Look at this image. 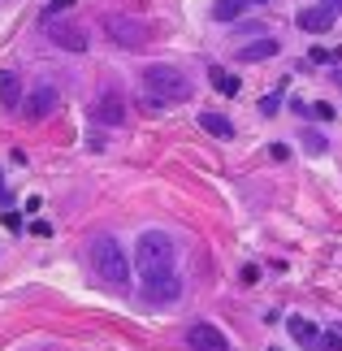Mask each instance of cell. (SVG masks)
<instances>
[{
  "label": "cell",
  "mask_w": 342,
  "mask_h": 351,
  "mask_svg": "<svg viewBox=\"0 0 342 351\" xmlns=\"http://www.w3.org/2000/svg\"><path fill=\"white\" fill-rule=\"evenodd\" d=\"M173 261H178V247H173V239L165 230H143L139 239H134V269H139L143 282L178 274Z\"/></svg>",
  "instance_id": "cell-1"
},
{
  "label": "cell",
  "mask_w": 342,
  "mask_h": 351,
  "mask_svg": "<svg viewBox=\"0 0 342 351\" xmlns=\"http://www.w3.org/2000/svg\"><path fill=\"white\" fill-rule=\"evenodd\" d=\"M91 269H95V278L104 282V287H113V291H126L130 287V256L126 247H121L117 239H91Z\"/></svg>",
  "instance_id": "cell-2"
},
{
  "label": "cell",
  "mask_w": 342,
  "mask_h": 351,
  "mask_svg": "<svg viewBox=\"0 0 342 351\" xmlns=\"http://www.w3.org/2000/svg\"><path fill=\"white\" fill-rule=\"evenodd\" d=\"M139 78H143V96H147V100L182 104V100L195 96V83H191L182 70H173V65H147Z\"/></svg>",
  "instance_id": "cell-3"
},
{
  "label": "cell",
  "mask_w": 342,
  "mask_h": 351,
  "mask_svg": "<svg viewBox=\"0 0 342 351\" xmlns=\"http://www.w3.org/2000/svg\"><path fill=\"white\" fill-rule=\"evenodd\" d=\"M104 35L113 39L117 48H143L147 44V26L139 18H126V13H108V18H104Z\"/></svg>",
  "instance_id": "cell-4"
},
{
  "label": "cell",
  "mask_w": 342,
  "mask_h": 351,
  "mask_svg": "<svg viewBox=\"0 0 342 351\" xmlns=\"http://www.w3.org/2000/svg\"><path fill=\"white\" fill-rule=\"evenodd\" d=\"M91 117L100 121V126H121V121L130 117V104H126V96H121L117 87H108V91H100V96H95Z\"/></svg>",
  "instance_id": "cell-5"
},
{
  "label": "cell",
  "mask_w": 342,
  "mask_h": 351,
  "mask_svg": "<svg viewBox=\"0 0 342 351\" xmlns=\"http://www.w3.org/2000/svg\"><path fill=\"white\" fill-rule=\"evenodd\" d=\"M57 104H61V91L52 87V83H39L31 96L22 100V109H26V121H44L52 109H57Z\"/></svg>",
  "instance_id": "cell-6"
},
{
  "label": "cell",
  "mask_w": 342,
  "mask_h": 351,
  "mask_svg": "<svg viewBox=\"0 0 342 351\" xmlns=\"http://www.w3.org/2000/svg\"><path fill=\"white\" fill-rule=\"evenodd\" d=\"M186 347L191 351H230V339L217 326H208V321H195L186 330Z\"/></svg>",
  "instance_id": "cell-7"
},
{
  "label": "cell",
  "mask_w": 342,
  "mask_h": 351,
  "mask_svg": "<svg viewBox=\"0 0 342 351\" xmlns=\"http://www.w3.org/2000/svg\"><path fill=\"white\" fill-rule=\"evenodd\" d=\"M44 26H48V39L57 48H65V52H87V31H83V26H61L57 18L44 22Z\"/></svg>",
  "instance_id": "cell-8"
},
{
  "label": "cell",
  "mask_w": 342,
  "mask_h": 351,
  "mask_svg": "<svg viewBox=\"0 0 342 351\" xmlns=\"http://www.w3.org/2000/svg\"><path fill=\"white\" fill-rule=\"evenodd\" d=\"M178 295H182V278L178 274H169V278H152V282H143V300L147 304H173Z\"/></svg>",
  "instance_id": "cell-9"
},
{
  "label": "cell",
  "mask_w": 342,
  "mask_h": 351,
  "mask_svg": "<svg viewBox=\"0 0 342 351\" xmlns=\"http://www.w3.org/2000/svg\"><path fill=\"white\" fill-rule=\"evenodd\" d=\"M334 18H338V13L325 9V5H304L295 22H299V31H308V35H325V31L334 26Z\"/></svg>",
  "instance_id": "cell-10"
},
{
  "label": "cell",
  "mask_w": 342,
  "mask_h": 351,
  "mask_svg": "<svg viewBox=\"0 0 342 351\" xmlns=\"http://www.w3.org/2000/svg\"><path fill=\"white\" fill-rule=\"evenodd\" d=\"M0 104L5 109H18L22 104V78L13 70H0Z\"/></svg>",
  "instance_id": "cell-11"
},
{
  "label": "cell",
  "mask_w": 342,
  "mask_h": 351,
  "mask_svg": "<svg viewBox=\"0 0 342 351\" xmlns=\"http://www.w3.org/2000/svg\"><path fill=\"white\" fill-rule=\"evenodd\" d=\"M199 130L217 134V139H234V121L221 117V113H212V109H204V113H199Z\"/></svg>",
  "instance_id": "cell-12"
},
{
  "label": "cell",
  "mask_w": 342,
  "mask_h": 351,
  "mask_svg": "<svg viewBox=\"0 0 342 351\" xmlns=\"http://www.w3.org/2000/svg\"><path fill=\"white\" fill-rule=\"evenodd\" d=\"M291 339L304 343V347H321V330L312 326L308 317H291Z\"/></svg>",
  "instance_id": "cell-13"
},
{
  "label": "cell",
  "mask_w": 342,
  "mask_h": 351,
  "mask_svg": "<svg viewBox=\"0 0 342 351\" xmlns=\"http://www.w3.org/2000/svg\"><path fill=\"white\" fill-rule=\"evenodd\" d=\"M265 57H278V39H256V44H243L239 48V61H265Z\"/></svg>",
  "instance_id": "cell-14"
},
{
  "label": "cell",
  "mask_w": 342,
  "mask_h": 351,
  "mask_svg": "<svg viewBox=\"0 0 342 351\" xmlns=\"http://www.w3.org/2000/svg\"><path fill=\"white\" fill-rule=\"evenodd\" d=\"M247 9H252V0H217V5H212V18H217V22H234V18H243Z\"/></svg>",
  "instance_id": "cell-15"
},
{
  "label": "cell",
  "mask_w": 342,
  "mask_h": 351,
  "mask_svg": "<svg viewBox=\"0 0 342 351\" xmlns=\"http://www.w3.org/2000/svg\"><path fill=\"white\" fill-rule=\"evenodd\" d=\"M208 78H212V87L221 91V96H239V78H234V74H225L221 65H212V70H208Z\"/></svg>",
  "instance_id": "cell-16"
},
{
  "label": "cell",
  "mask_w": 342,
  "mask_h": 351,
  "mask_svg": "<svg viewBox=\"0 0 342 351\" xmlns=\"http://www.w3.org/2000/svg\"><path fill=\"white\" fill-rule=\"evenodd\" d=\"M78 5V0H48L44 5V22H52V18H61V13H70Z\"/></svg>",
  "instance_id": "cell-17"
},
{
  "label": "cell",
  "mask_w": 342,
  "mask_h": 351,
  "mask_svg": "<svg viewBox=\"0 0 342 351\" xmlns=\"http://www.w3.org/2000/svg\"><path fill=\"white\" fill-rule=\"evenodd\" d=\"M304 143H308V152H312V156H325V147H330V143H325V134H317V130H308V134H304Z\"/></svg>",
  "instance_id": "cell-18"
},
{
  "label": "cell",
  "mask_w": 342,
  "mask_h": 351,
  "mask_svg": "<svg viewBox=\"0 0 342 351\" xmlns=\"http://www.w3.org/2000/svg\"><path fill=\"white\" fill-rule=\"evenodd\" d=\"M304 113H312L317 121H334V104H325V100H317V104H308Z\"/></svg>",
  "instance_id": "cell-19"
},
{
  "label": "cell",
  "mask_w": 342,
  "mask_h": 351,
  "mask_svg": "<svg viewBox=\"0 0 342 351\" xmlns=\"http://www.w3.org/2000/svg\"><path fill=\"white\" fill-rule=\"evenodd\" d=\"M278 104H282V87H278V91H269V96L260 100V113H265V117H269V113H278Z\"/></svg>",
  "instance_id": "cell-20"
},
{
  "label": "cell",
  "mask_w": 342,
  "mask_h": 351,
  "mask_svg": "<svg viewBox=\"0 0 342 351\" xmlns=\"http://www.w3.org/2000/svg\"><path fill=\"white\" fill-rule=\"evenodd\" d=\"M321 347H325V351H342V334H338V330L321 334Z\"/></svg>",
  "instance_id": "cell-21"
},
{
  "label": "cell",
  "mask_w": 342,
  "mask_h": 351,
  "mask_svg": "<svg viewBox=\"0 0 342 351\" xmlns=\"http://www.w3.org/2000/svg\"><path fill=\"white\" fill-rule=\"evenodd\" d=\"M312 61H342V48H312Z\"/></svg>",
  "instance_id": "cell-22"
},
{
  "label": "cell",
  "mask_w": 342,
  "mask_h": 351,
  "mask_svg": "<svg viewBox=\"0 0 342 351\" xmlns=\"http://www.w3.org/2000/svg\"><path fill=\"white\" fill-rule=\"evenodd\" d=\"M256 282H260V269L247 265V269H243V287H256Z\"/></svg>",
  "instance_id": "cell-23"
},
{
  "label": "cell",
  "mask_w": 342,
  "mask_h": 351,
  "mask_svg": "<svg viewBox=\"0 0 342 351\" xmlns=\"http://www.w3.org/2000/svg\"><path fill=\"white\" fill-rule=\"evenodd\" d=\"M5 226H9V230H22V213L9 208V213H5Z\"/></svg>",
  "instance_id": "cell-24"
},
{
  "label": "cell",
  "mask_w": 342,
  "mask_h": 351,
  "mask_svg": "<svg viewBox=\"0 0 342 351\" xmlns=\"http://www.w3.org/2000/svg\"><path fill=\"white\" fill-rule=\"evenodd\" d=\"M31 234H39V239H48V234H52V226H48V221H35V226H31Z\"/></svg>",
  "instance_id": "cell-25"
},
{
  "label": "cell",
  "mask_w": 342,
  "mask_h": 351,
  "mask_svg": "<svg viewBox=\"0 0 342 351\" xmlns=\"http://www.w3.org/2000/svg\"><path fill=\"white\" fill-rule=\"evenodd\" d=\"M325 9H334V13H342V0H321Z\"/></svg>",
  "instance_id": "cell-26"
},
{
  "label": "cell",
  "mask_w": 342,
  "mask_h": 351,
  "mask_svg": "<svg viewBox=\"0 0 342 351\" xmlns=\"http://www.w3.org/2000/svg\"><path fill=\"white\" fill-rule=\"evenodd\" d=\"M0 199H5V173H0Z\"/></svg>",
  "instance_id": "cell-27"
},
{
  "label": "cell",
  "mask_w": 342,
  "mask_h": 351,
  "mask_svg": "<svg viewBox=\"0 0 342 351\" xmlns=\"http://www.w3.org/2000/svg\"><path fill=\"white\" fill-rule=\"evenodd\" d=\"M252 5H265V0H252Z\"/></svg>",
  "instance_id": "cell-28"
}]
</instances>
